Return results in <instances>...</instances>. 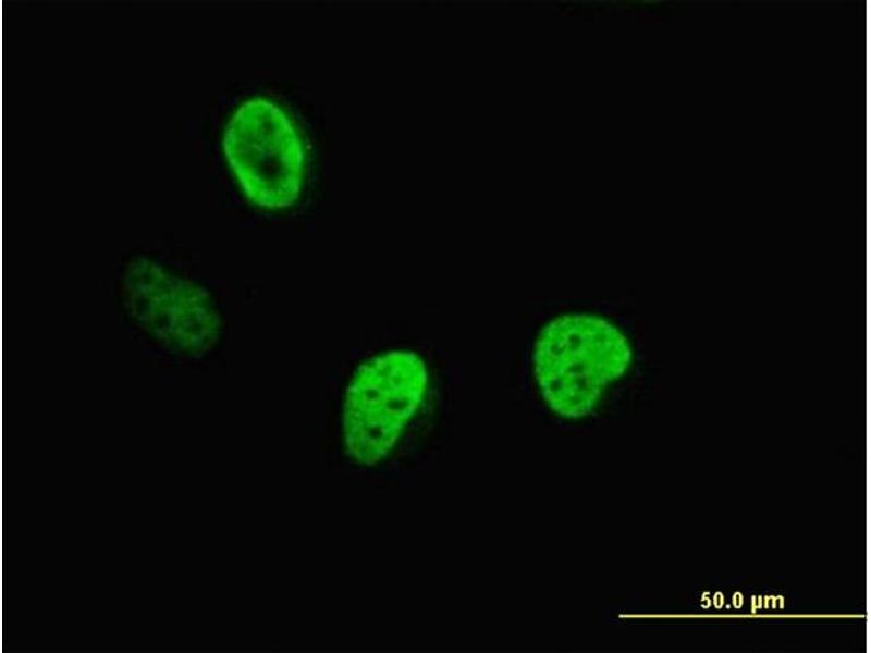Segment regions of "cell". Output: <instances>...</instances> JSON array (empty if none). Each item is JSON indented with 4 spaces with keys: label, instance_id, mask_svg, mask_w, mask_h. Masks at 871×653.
I'll list each match as a JSON object with an SVG mask.
<instances>
[{
    "label": "cell",
    "instance_id": "6da1fadb",
    "mask_svg": "<svg viewBox=\"0 0 871 653\" xmlns=\"http://www.w3.org/2000/svg\"><path fill=\"white\" fill-rule=\"evenodd\" d=\"M633 350L625 334L592 313H564L539 332L533 373L548 406L566 419L593 411L605 387L624 375Z\"/></svg>",
    "mask_w": 871,
    "mask_h": 653
},
{
    "label": "cell",
    "instance_id": "7a4b0ae2",
    "mask_svg": "<svg viewBox=\"0 0 871 653\" xmlns=\"http://www.w3.org/2000/svg\"><path fill=\"white\" fill-rule=\"evenodd\" d=\"M119 300L138 332L175 356L205 357L221 340L222 315L209 288L160 259L137 255L127 260Z\"/></svg>",
    "mask_w": 871,
    "mask_h": 653
},
{
    "label": "cell",
    "instance_id": "3957f363",
    "mask_svg": "<svg viewBox=\"0 0 871 653\" xmlns=\"http://www.w3.org/2000/svg\"><path fill=\"white\" fill-rule=\"evenodd\" d=\"M425 360L413 350L392 349L363 361L353 373L343 404L347 453L371 466L395 446L428 390Z\"/></svg>",
    "mask_w": 871,
    "mask_h": 653
},
{
    "label": "cell",
    "instance_id": "277c9868",
    "mask_svg": "<svg viewBox=\"0 0 871 653\" xmlns=\"http://www.w3.org/2000/svg\"><path fill=\"white\" fill-rule=\"evenodd\" d=\"M222 147L250 202L268 210L296 202L305 176V147L280 106L261 97L241 103L225 126Z\"/></svg>",
    "mask_w": 871,
    "mask_h": 653
}]
</instances>
